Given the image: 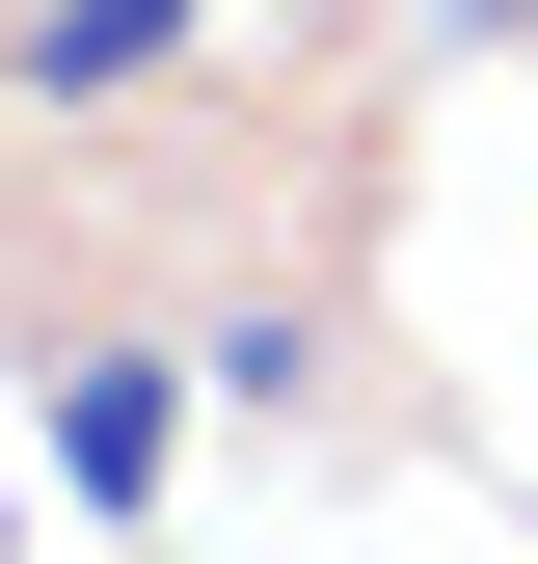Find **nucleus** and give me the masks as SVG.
Masks as SVG:
<instances>
[{
  "instance_id": "obj_3",
  "label": "nucleus",
  "mask_w": 538,
  "mask_h": 564,
  "mask_svg": "<svg viewBox=\"0 0 538 564\" xmlns=\"http://www.w3.org/2000/svg\"><path fill=\"white\" fill-rule=\"evenodd\" d=\"M458 28H538V0H458Z\"/></svg>"
},
{
  "instance_id": "obj_4",
  "label": "nucleus",
  "mask_w": 538,
  "mask_h": 564,
  "mask_svg": "<svg viewBox=\"0 0 538 564\" xmlns=\"http://www.w3.org/2000/svg\"><path fill=\"white\" fill-rule=\"evenodd\" d=\"M0 564H28V538H0Z\"/></svg>"
},
{
  "instance_id": "obj_2",
  "label": "nucleus",
  "mask_w": 538,
  "mask_h": 564,
  "mask_svg": "<svg viewBox=\"0 0 538 564\" xmlns=\"http://www.w3.org/2000/svg\"><path fill=\"white\" fill-rule=\"evenodd\" d=\"M162 54H189V0H28V82L54 108H82V82H162Z\"/></svg>"
},
{
  "instance_id": "obj_1",
  "label": "nucleus",
  "mask_w": 538,
  "mask_h": 564,
  "mask_svg": "<svg viewBox=\"0 0 538 564\" xmlns=\"http://www.w3.org/2000/svg\"><path fill=\"white\" fill-rule=\"evenodd\" d=\"M162 431H189V403L134 377V349H108V377H54V484H82V511H134V484H162Z\"/></svg>"
}]
</instances>
